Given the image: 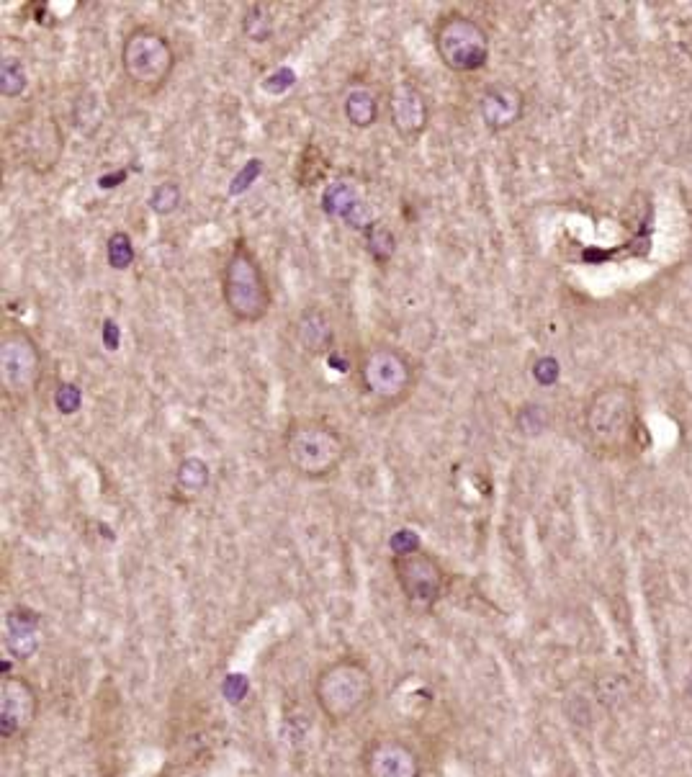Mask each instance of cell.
I'll return each instance as SVG.
<instances>
[{
	"label": "cell",
	"mask_w": 692,
	"mask_h": 777,
	"mask_svg": "<svg viewBox=\"0 0 692 777\" xmlns=\"http://www.w3.org/2000/svg\"><path fill=\"white\" fill-rule=\"evenodd\" d=\"M312 695L322 716L332 726H343L371 708L376 698V682L363 659L340 657L319 669Z\"/></svg>",
	"instance_id": "obj_1"
},
{
	"label": "cell",
	"mask_w": 692,
	"mask_h": 777,
	"mask_svg": "<svg viewBox=\"0 0 692 777\" xmlns=\"http://www.w3.org/2000/svg\"><path fill=\"white\" fill-rule=\"evenodd\" d=\"M222 302L240 325H258L273 307V291L260 258L245 240H235L222 266Z\"/></svg>",
	"instance_id": "obj_2"
},
{
	"label": "cell",
	"mask_w": 692,
	"mask_h": 777,
	"mask_svg": "<svg viewBox=\"0 0 692 777\" xmlns=\"http://www.w3.org/2000/svg\"><path fill=\"white\" fill-rule=\"evenodd\" d=\"M283 456L291 471L309 482H325L348 458V440L325 420L299 417L291 420L283 435Z\"/></svg>",
	"instance_id": "obj_3"
},
{
	"label": "cell",
	"mask_w": 692,
	"mask_h": 777,
	"mask_svg": "<svg viewBox=\"0 0 692 777\" xmlns=\"http://www.w3.org/2000/svg\"><path fill=\"white\" fill-rule=\"evenodd\" d=\"M638 430V394L628 384L600 386L584 404V433L602 453H623Z\"/></svg>",
	"instance_id": "obj_4"
},
{
	"label": "cell",
	"mask_w": 692,
	"mask_h": 777,
	"mask_svg": "<svg viewBox=\"0 0 692 777\" xmlns=\"http://www.w3.org/2000/svg\"><path fill=\"white\" fill-rule=\"evenodd\" d=\"M361 389L376 407L394 410L412 397L417 386V366L407 350L389 343H376L363 350L358 361Z\"/></svg>",
	"instance_id": "obj_5"
},
{
	"label": "cell",
	"mask_w": 692,
	"mask_h": 777,
	"mask_svg": "<svg viewBox=\"0 0 692 777\" xmlns=\"http://www.w3.org/2000/svg\"><path fill=\"white\" fill-rule=\"evenodd\" d=\"M121 70L139 96H157L175 70V49L168 34L152 24L134 26L121 44Z\"/></svg>",
	"instance_id": "obj_6"
},
{
	"label": "cell",
	"mask_w": 692,
	"mask_h": 777,
	"mask_svg": "<svg viewBox=\"0 0 692 777\" xmlns=\"http://www.w3.org/2000/svg\"><path fill=\"white\" fill-rule=\"evenodd\" d=\"M433 44L440 62L458 75L479 73L489 62V34L464 11L440 13L433 26Z\"/></svg>",
	"instance_id": "obj_7"
},
{
	"label": "cell",
	"mask_w": 692,
	"mask_h": 777,
	"mask_svg": "<svg viewBox=\"0 0 692 777\" xmlns=\"http://www.w3.org/2000/svg\"><path fill=\"white\" fill-rule=\"evenodd\" d=\"M42 348L24 327H8L0 335V392L11 404H26L42 379Z\"/></svg>",
	"instance_id": "obj_8"
},
{
	"label": "cell",
	"mask_w": 692,
	"mask_h": 777,
	"mask_svg": "<svg viewBox=\"0 0 692 777\" xmlns=\"http://www.w3.org/2000/svg\"><path fill=\"white\" fill-rule=\"evenodd\" d=\"M392 572L404 603L417 613H430L448 590V574L438 556L425 549L392 556Z\"/></svg>",
	"instance_id": "obj_9"
},
{
	"label": "cell",
	"mask_w": 692,
	"mask_h": 777,
	"mask_svg": "<svg viewBox=\"0 0 692 777\" xmlns=\"http://www.w3.org/2000/svg\"><path fill=\"white\" fill-rule=\"evenodd\" d=\"M6 145L21 165L44 175L60 163L65 134L52 116H26L8 129Z\"/></svg>",
	"instance_id": "obj_10"
},
{
	"label": "cell",
	"mask_w": 692,
	"mask_h": 777,
	"mask_svg": "<svg viewBox=\"0 0 692 777\" xmlns=\"http://www.w3.org/2000/svg\"><path fill=\"white\" fill-rule=\"evenodd\" d=\"M363 777H422V759L404 736L376 731L361 747Z\"/></svg>",
	"instance_id": "obj_11"
},
{
	"label": "cell",
	"mask_w": 692,
	"mask_h": 777,
	"mask_svg": "<svg viewBox=\"0 0 692 777\" xmlns=\"http://www.w3.org/2000/svg\"><path fill=\"white\" fill-rule=\"evenodd\" d=\"M39 716V693L21 675H3L0 682V739L16 741L26 736Z\"/></svg>",
	"instance_id": "obj_12"
},
{
	"label": "cell",
	"mask_w": 692,
	"mask_h": 777,
	"mask_svg": "<svg viewBox=\"0 0 692 777\" xmlns=\"http://www.w3.org/2000/svg\"><path fill=\"white\" fill-rule=\"evenodd\" d=\"M386 109H389V121H392L394 132L407 142L428 132L430 103L425 93L410 80H399L397 85H392L389 98H386Z\"/></svg>",
	"instance_id": "obj_13"
},
{
	"label": "cell",
	"mask_w": 692,
	"mask_h": 777,
	"mask_svg": "<svg viewBox=\"0 0 692 777\" xmlns=\"http://www.w3.org/2000/svg\"><path fill=\"white\" fill-rule=\"evenodd\" d=\"M525 114V96L518 85L489 83L479 96V116L489 132L500 134L512 129Z\"/></svg>",
	"instance_id": "obj_14"
},
{
	"label": "cell",
	"mask_w": 692,
	"mask_h": 777,
	"mask_svg": "<svg viewBox=\"0 0 692 777\" xmlns=\"http://www.w3.org/2000/svg\"><path fill=\"white\" fill-rule=\"evenodd\" d=\"M322 211L327 217L340 219L348 227L358 229V232H366L371 224H376V219L371 217V209L363 201L361 188L350 178H340V181H332L330 186L322 191Z\"/></svg>",
	"instance_id": "obj_15"
},
{
	"label": "cell",
	"mask_w": 692,
	"mask_h": 777,
	"mask_svg": "<svg viewBox=\"0 0 692 777\" xmlns=\"http://www.w3.org/2000/svg\"><path fill=\"white\" fill-rule=\"evenodd\" d=\"M294 340L299 350H304L312 358H325L335 353L337 345V330L330 314L322 307L312 304V307L301 309L299 317L294 320Z\"/></svg>",
	"instance_id": "obj_16"
},
{
	"label": "cell",
	"mask_w": 692,
	"mask_h": 777,
	"mask_svg": "<svg viewBox=\"0 0 692 777\" xmlns=\"http://www.w3.org/2000/svg\"><path fill=\"white\" fill-rule=\"evenodd\" d=\"M39 618L37 610L26 608V605H16L6 613V649L11 651L16 659H31L39 649Z\"/></svg>",
	"instance_id": "obj_17"
},
{
	"label": "cell",
	"mask_w": 692,
	"mask_h": 777,
	"mask_svg": "<svg viewBox=\"0 0 692 777\" xmlns=\"http://www.w3.org/2000/svg\"><path fill=\"white\" fill-rule=\"evenodd\" d=\"M343 114L353 129H371L379 121L381 106L374 88L366 83H353L345 91Z\"/></svg>",
	"instance_id": "obj_18"
},
{
	"label": "cell",
	"mask_w": 692,
	"mask_h": 777,
	"mask_svg": "<svg viewBox=\"0 0 692 777\" xmlns=\"http://www.w3.org/2000/svg\"><path fill=\"white\" fill-rule=\"evenodd\" d=\"M276 31V16H273L271 6L265 3H253V6L245 8V16H242V34H245L250 42L263 44L273 37Z\"/></svg>",
	"instance_id": "obj_19"
},
{
	"label": "cell",
	"mask_w": 692,
	"mask_h": 777,
	"mask_svg": "<svg viewBox=\"0 0 692 777\" xmlns=\"http://www.w3.org/2000/svg\"><path fill=\"white\" fill-rule=\"evenodd\" d=\"M211 482L209 464L199 456L183 458L178 469H175V487L186 494H201Z\"/></svg>",
	"instance_id": "obj_20"
},
{
	"label": "cell",
	"mask_w": 692,
	"mask_h": 777,
	"mask_svg": "<svg viewBox=\"0 0 692 777\" xmlns=\"http://www.w3.org/2000/svg\"><path fill=\"white\" fill-rule=\"evenodd\" d=\"M29 88L26 65L16 55H3L0 60V93L3 98H21Z\"/></svg>",
	"instance_id": "obj_21"
},
{
	"label": "cell",
	"mask_w": 692,
	"mask_h": 777,
	"mask_svg": "<svg viewBox=\"0 0 692 777\" xmlns=\"http://www.w3.org/2000/svg\"><path fill=\"white\" fill-rule=\"evenodd\" d=\"M363 240H366V250L368 255L379 263V266H386V263H392V258L397 255V237L386 224H371V227L363 232Z\"/></svg>",
	"instance_id": "obj_22"
},
{
	"label": "cell",
	"mask_w": 692,
	"mask_h": 777,
	"mask_svg": "<svg viewBox=\"0 0 692 777\" xmlns=\"http://www.w3.org/2000/svg\"><path fill=\"white\" fill-rule=\"evenodd\" d=\"M106 260L114 271H129L134 266V242L129 232L116 229L106 242Z\"/></svg>",
	"instance_id": "obj_23"
},
{
	"label": "cell",
	"mask_w": 692,
	"mask_h": 777,
	"mask_svg": "<svg viewBox=\"0 0 692 777\" xmlns=\"http://www.w3.org/2000/svg\"><path fill=\"white\" fill-rule=\"evenodd\" d=\"M181 201H183L181 186H178L175 181H163L152 188L147 206L155 211L157 217H170V214H175V211H178Z\"/></svg>",
	"instance_id": "obj_24"
},
{
	"label": "cell",
	"mask_w": 692,
	"mask_h": 777,
	"mask_svg": "<svg viewBox=\"0 0 692 777\" xmlns=\"http://www.w3.org/2000/svg\"><path fill=\"white\" fill-rule=\"evenodd\" d=\"M546 425H548V412L543 404L528 402L523 404V407L518 410V415H515V428H518V433L528 435V438L541 435L543 430H546Z\"/></svg>",
	"instance_id": "obj_25"
},
{
	"label": "cell",
	"mask_w": 692,
	"mask_h": 777,
	"mask_svg": "<svg viewBox=\"0 0 692 777\" xmlns=\"http://www.w3.org/2000/svg\"><path fill=\"white\" fill-rule=\"evenodd\" d=\"M55 407L60 415H75V412L83 407V392H80V386L73 384V381H62L57 384L55 389Z\"/></svg>",
	"instance_id": "obj_26"
},
{
	"label": "cell",
	"mask_w": 692,
	"mask_h": 777,
	"mask_svg": "<svg viewBox=\"0 0 692 777\" xmlns=\"http://www.w3.org/2000/svg\"><path fill=\"white\" fill-rule=\"evenodd\" d=\"M530 371H533V379H536L541 386H554L556 381L561 379V366L554 356L536 358V363H533Z\"/></svg>",
	"instance_id": "obj_27"
},
{
	"label": "cell",
	"mask_w": 692,
	"mask_h": 777,
	"mask_svg": "<svg viewBox=\"0 0 692 777\" xmlns=\"http://www.w3.org/2000/svg\"><path fill=\"white\" fill-rule=\"evenodd\" d=\"M160 777H201V775L196 770H193V767L178 765V767H170V770L163 772V775H160Z\"/></svg>",
	"instance_id": "obj_28"
}]
</instances>
